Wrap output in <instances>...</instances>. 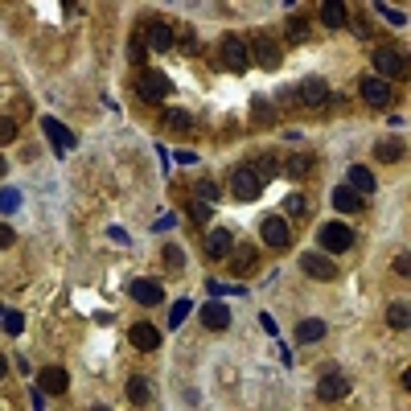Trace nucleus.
<instances>
[{
    "label": "nucleus",
    "instance_id": "nucleus-38",
    "mask_svg": "<svg viewBox=\"0 0 411 411\" xmlns=\"http://www.w3.org/2000/svg\"><path fill=\"white\" fill-rule=\"evenodd\" d=\"M13 136H17V120H8V115H0V144H8Z\"/></svg>",
    "mask_w": 411,
    "mask_h": 411
},
{
    "label": "nucleus",
    "instance_id": "nucleus-32",
    "mask_svg": "<svg viewBox=\"0 0 411 411\" xmlns=\"http://www.w3.org/2000/svg\"><path fill=\"white\" fill-rule=\"evenodd\" d=\"M185 214H189V223H193V227H206V223H210V206H202V202H193Z\"/></svg>",
    "mask_w": 411,
    "mask_h": 411
},
{
    "label": "nucleus",
    "instance_id": "nucleus-28",
    "mask_svg": "<svg viewBox=\"0 0 411 411\" xmlns=\"http://www.w3.org/2000/svg\"><path fill=\"white\" fill-rule=\"evenodd\" d=\"M387 325H391V329H408V325H411V317H408V305H403V300L387 309Z\"/></svg>",
    "mask_w": 411,
    "mask_h": 411
},
{
    "label": "nucleus",
    "instance_id": "nucleus-11",
    "mask_svg": "<svg viewBox=\"0 0 411 411\" xmlns=\"http://www.w3.org/2000/svg\"><path fill=\"white\" fill-rule=\"evenodd\" d=\"M358 91H362V99L370 107H387L391 103V83H382L378 74H366L362 83H358Z\"/></svg>",
    "mask_w": 411,
    "mask_h": 411
},
{
    "label": "nucleus",
    "instance_id": "nucleus-18",
    "mask_svg": "<svg viewBox=\"0 0 411 411\" xmlns=\"http://www.w3.org/2000/svg\"><path fill=\"white\" fill-rule=\"evenodd\" d=\"M255 259H259L255 247H247V243H234V247H230V272L234 275H247L255 268Z\"/></svg>",
    "mask_w": 411,
    "mask_h": 411
},
{
    "label": "nucleus",
    "instance_id": "nucleus-27",
    "mask_svg": "<svg viewBox=\"0 0 411 411\" xmlns=\"http://www.w3.org/2000/svg\"><path fill=\"white\" fill-rule=\"evenodd\" d=\"M0 325H4V333H8V337H17V333L25 329V317H21L17 309H0Z\"/></svg>",
    "mask_w": 411,
    "mask_h": 411
},
{
    "label": "nucleus",
    "instance_id": "nucleus-26",
    "mask_svg": "<svg viewBox=\"0 0 411 411\" xmlns=\"http://www.w3.org/2000/svg\"><path fill=\"white\" fill-rule=\"evenodd\" d=\"M165 115H169V128H173V132H182V136H189V132H193V120H189V111L173 107V111H165Z\"/></svg>",
    "mask_w": 411,
    "mask_h": 411
},
{
    "label": "nucleus",
    "instance_id": "nucleus-21",
    "mask_svg": "<svg viewBox=\"0 0 411 411\" xmlns=\"http://www.w3.org/2000/svg\"><path fill=\"white\" fill-rule=\"evenodd\" d=\"M325 333H329V325H325L321 317H305L300 325H296V341H305V346H309V341H321Z\"/></svg>",
    "mask_w": 411,
    "mask_h": 411
},
{
    "label": "nucleus",
    "instance_id": "nucleus-36",
    "mask_svg": "<svg viewBox=\"0 0 411 411\" xmlns=\"http://www.w3.org/2000/svg\"><path fill=\"white\" fill-rule=\"evenodd\" d=\"M378 13L391 21V25H408V17H403V8H391V4H378Z\"/></svg>",
    "mask_w": 411,
    "mask_h": 411
},
{
    "label": "nucleus",
    "instance_id": "nucleus-9",
    "mask_svg": "<svg viewBox=\"0 0 411 411\" xmlns=\"http://www.w3.org/2000/svg\"><path fill=\"white\" fill-rule=\"evenodd\" d=\"M223 54H218V58H223V66H227V70H234V74H243V70H247V66H251V58H247V46H243V42H239V38H223Z\"/></svg>",
    "mask_w": 411,
    "mask_h": 411
},
{
    "label": "nucleus",
    "instance_id": "nucleus-33",
    "mask_svg": "<svg viewBox=\"0 0 411 411\" xmlns=\"http://www.w3.org/2000/svg\"><path fill=\"white\" fill-rule=\"evenodd\" d=\"M189 309H193L189 300H177V305H173V313H169V329H182V321L189 317Z\"/></svg>",
    "mask_w": 411,
    "mask_h": 411
},
{
    "label": "nucleus",
    "instance_id": "nucleus-24",
    "mask_svg": "<svg viewBox=\"0 0 411 411\" xmlns=\"http://www.w3.org/2000/svg\"><path fill=\"white\" fill-rule=\"evenodd\" d=\"M346 185H350V189L362 198V193H374V185H378V182H374V173H370V169L354 165V169H350V177H346Z\"/></svg>",
    "mask_w": 411,
    "mask_h": 411
},
{
    "label": "nucleus",
    "instance_id": "nucleus-43",
    "mask_svg": "<svg viewBox=\"0 0 411 411\" xmlns=\"http://www.w3.org/2000/svg\"><path fill=\"white\" fill-rule=\"evenodd\" d=\"M395 272H399V275L411 272V255H408V251H399V259H395Z\"/></svg>",
    "mask_w": 411,
    "mask_h": 411
},
{
    "label": "nucleus",
    "instance_id": "nucleus-14",
    "mask_svg": "<svg viewBox=\"0 0 411 411\" xmlns=\"http://www.w3.org/2000/svg\"><path fill=\"white\" fill-rule=\"evenodd\" d=\"M198 313H202V325H206V329H214V333L230 329V309L223 305V300H210V305H202Z\"/></svg>",
    "mask_w": 411,
    "mask_h": 411
},
{
    "label": "nucleus",
    "instance_id": "nucleus-41",
    "mask_svg": "<svg viewBox=\"0 0 411 411\" xmlns=\"http://www.w3.org/2000/svg\"><path fill=\"white\" fill-rule=\"evenodd\" d=\"M198 193H202L206 202H214V198H218V185L214 182H198Z\"/></svg>",
    "mask_w": 411,
    "mask_h": 411
},
{
    "label": "nucleus",
    "instance_id": "nucleus-40",
    "mask_svg": "<svg viewBox=\"0 0 411 411\" xmlns=\"http://www.w3.org/2000/svg\"><path fill=\"white\" fill-rule=\"evenodd\" d=\"M165 264H169V268H173V272H177V268H182V264H185L182 247H165Z\"/></svg>",
    "mask_w": 411,
    "mask_h": 411
},
{
    "label": "nucleus",
    "instance_id": "nucleus-29",
    "mask_svg": "<svg viewBox=\"0 0 411 411\" xmlns=\"http://www.w3.org/2000/svg\"><path fill=\"white\" fill-rule=\"evenodd\" d=\"M173 46L182 49V54H198V33H193V29L185 25L182 33H173Z\"/></svg>",
    "mask_w": 411,
    "mask_h": 411
},
{
    "label": "nucleus",
    "instance_id": "nucleus-6",
    "mask_svg": "<svg viewBox=\"0 0 411 411\" xmlns=\"http://www.w3.org/2000/svg\"><path fill=\"white\" fill-rule=\"evenodd\" d=\"M259 234H264V243H268L272 251H288V247H292V230H288V223H284L280 214H272V218H264V227H259Z\"/></svg>",
    "mask_w": 411,
    "mask_h": 411
},
{
    "label": "nucleus",
    "instance_id": "nucleus-12",
    "mask_svg": "<svg viewBox=\"0 0 411 411\" xmlns=\"http://www.w3.org/2000/svg\"><path fill=\"white\" fill-rule=\"evenodd\" d=\"M66 387H70V374H66L62 366H46V370L38 374V391H42V395H66Z\"/></svg>",
    "mask_w": 411,
    "mask_h": 411
},
{
    "label": "nucleus",
    "instance_id": "nucleus-45",
    "mask_svg": "<svg viewBox=\"0 0 411 411\" xmlns=\"http://www.w3.org/2000/svg\"><path fill=\"white\" fill-rule=\"evenodd\" d=\"M33 411H46V395L42 391H33Z\"/></svg>",
    "mask_w": 411,
    "mask_h": 411
},
{
    "label": "nucleus",
    "instance_id": "nucleus-8",
    "mask_svg": "<svg viewBox=\"0 0 411 411\" xmlns=\"http://www.w3.org/2000/svg\"><path fill=\"white\" fill-rule=\"evenodd\" d=\"M128 296L144 305V309H152V305H161L165 300V288L156 284V280H128Z\"/></svg>",
    "mask_w": 411,
    "mask_h": 411
},
{
    "label": "nucleus",
    "instance_id": "nucleus-23",
    "mask_svg": "<svg viewBox=\"0 0 411 411\" xmlns=\"http://www.w3.org/2000/svg\"><path fill=\"white\" fill-rule=\"evenodd\" d=\"M333 206H337L341 214H358V210H362V198H358L350 185H337V189H333Z\"/></svg>",
    "mask_w": 411,
    "mask_h": 411
},
{
    "label": "nucleus",
    "instance_id": "nucleus-42",
    "mask_svg": "<svg viewBox=\"0 0 411 411\" xmlns=\"http://www.w3.org/2000/svg\"><path fill=\"white\" fill-rule=\"evenodd\" d=\"M13 243H17V230H13V227H4V223H0V247H13Z\"/></svg>",
    "mask_w": 411,
    "mask_h": 411
},
{
    "label": "nucleus",
    "instance_id": "nucleus-46",
    "mask_svg": "<svg viewBox=\"0 0 411 411\" xmlns=\"http://www.w3.org/2000/svg\"><path fill=\"white\" fill-rule=\"evenodd\" d=\"M4 374H8V362H4V354H0V378H4Z\"/></svg>",
    "mask_w": 411,
    "mask_h": 411
},
{
    "label": "nucleus",
    "instance_id": "nucleus-5",
    "mask_svg": "<svg viewBox=\"0 0 411 411\" xmlns=\"http://www.w3.org/2000/svg\"><path fill=\"white\" fill-rule=\"evenodd\" d=\"M321 247L325 251H350L354 247V230L346 227V223H325V227L317 230Z\"/></svg>",
    "mask_w": 411,
    "mask_h": 411
},
{
    "label": "nucleus",
    "instance_id": "nucleus-10",
    "mask_svg": "<svg viewBox=\"0 0 411 411\" xmlns=\"http://www.w3.org/2000/svg\"><path fill=\"white\" fill-rule=\"evenodd\" d=\"M42 132H46V140L54 144V152H58V156H66V152L74 148V132H66L54 115H42Z\"/></svg>",
    "mask_w": 411,
    "mask_h": 411
},
{
    "label": "nucleus",
    "instance_id": "nucleus-13",
    "mask_svg": "<svg viewBox=\"0 0 411 411\" xmlns=\"http://www.w3.org/2000/svg\"><path fill=\"white\" fill-rule=\"evenodd\" d=\"M296 99H300L305 107H325V103H329V83H325V79H305L300 91H296Z\"/></svg>",
    "mask_w": 411,
    "mask_h": 411
},
{
    "label": "nucleus",
    "instance_id": "nucleus-1",
    "mask_svg": "<svg viewBox=\"0 0 411 411\" xmlns=\"http://www.w3.org/2000/svg\"><path fill=\"white\" fill-rule=\"evenodd\" d=\"M169 91H173V83H169L165 70H148V66H144V70L136 74V95L144 99V103H165Z\"/></svg>",
    "mask_w": 411,
    "mask_h": 411
},
{
    "label": "nucleus",
    "instance_id": "nucleus-17",
    "mask_svg": "<svg viewBox=\"0 0 411 411\" xmlns=\"http://www.w3.org/2000/svg\"><path fill=\"white\" fill-rule=\"evenodd\" d=\"M128 337H132V346H136V350H144V354H152V350L161 346V329H156V325H148V321L132 325V333H128Z\"/></svg>",
    "mask_w": 411,
    "mask_h": 411
},
{
    "label": "nucleus",
    "instance_id": "nucleus-35",
    "mask_svg": "<svg viewBox=\"0 0 411 411\" xmlns=\"http://www.w3.org/2000/svg\"><path fill=\"white\" fill-rule=\"evenodd\" d=\"M309 169H313V161H309V156H292V161H288V177H305Z\"/></svg>",
    "mask_w": 411,
    "mask_h": 411
},
{
    "label": "nucleus",
    "instance_id": "nucleus-4",
    "mask_svg": "<svg viewBox=\"0 0 411 411\" xmlns=\"http://www.w3.org/2000/svg\"><path fill=\"white\" fill-rule=\"evenodd\" d=\"M300 272L309 275V280L329 284V280H337V264H333L325 251H305V255H300Z\"/></svg>",
    "mask_w": 411,
    "mask_h": 411
},
{
    "label": "nucleus",
    "instance_id": "nucleus-19",
    "mask_svg": "<svg viewBox=\"0 0 411 411\" xmlns=\"http://www.w3.org/2000/svg\"><path fill=\"white\" fill-rule=\"evenodd\" d=\"M124 395H128V403L144 408V403H152V382H148L144 374H132V378H128V387H124Z\"/></svg>",
    "mask_w": 411,
    "mask_h": 411
},
{
    "label": "nucleus",
    "instance_id": "nucleus-25",
    "mask_svg": "<svg viewBox=\"0 0 411 411\" xmlns=\"http://www.w3.org/2000/svg\"><path fill=\"white\" fill-rule=\"evenodd\" d=\"M403 152H408V144H403V140H378V144H374V156H378V161H387V165L403 161Z\"/></svg>",
    "mask_w": 411,
    "mask_h": 411
},
{
    "label": "nucleus",
    "instance_id": "nucleus-48",
    "mask_svg": "<svg viewBox=\"0 0 411 411\" xmlns=\"http://www.w3.org/2000/svg\"><path fill=\"white\" fill-rule=\"evenodd\" d=\"M91 411H111V408H91Z\"/></svg>",
    "mask_w": 411,
    "mask_h": 411
},
{
    "label": "nucleus",
    "instance_id": "nucleus-47",
    "mask_svg": "<svg viewBox=\"0 0 411 411\" xmlns=\"http://www.w3.org/2000/svg\"><path fill=\"white\" fill-rule=\"evenodd\" d=\"M4 173H8V161H4V156H0V177H4Z\"/></svg>",
    "mask_w": 411,
    "mask_h": 411
},
{
    "label": "nucleus",
    "instance_id": "nucleus-39",
    "mask_svg": "<svg viewBox=\"0 0 411 411\" xmlns=\"http://www.w3.org/2000/svg\"><path fill=\"white\" fill-rule=\"evenodd\" d=\"M305 210H309V198H300V193H292V198H288V214H296V218H300Z\"/></svg>",
    "mask_w": 411,
    "mask_h": 411
},
{
    "label": "nucleus",
    "instance_id": "nucleus-37",
    "mask_svg": "<svg viewBox=\"0 0 411 411\" xmlns=\"http://www.w3.org/2000/svg\"><path fill=\"white\" fill-rule=\"evenodd\" d=\"M21 206V193L17 189H0V210H17Z\"/></svg>",
    "mask_w": 411,
    "mask_h": 411
},
{
    "label": "nucleus",
    "instance_id": "nucleus-3",
    "mask_svg": "<svg viewBox=\"0 0 411 411\" xmlns=\"http://www.w3.org/2000/svg\"><path fill=\"white\" fill-rule=\"evenodd\" d=\"M230 193H234L239 202H255V198L264 193V182H259V173H255L251 165H239V169L230 173Z\"/></svg>",
    "mask_w": 411,
    "mask_h": 411
},
{
    "label": "nucleus",
    "instance_id": "nucleus-7",
    "mask_svg": "<svg viewBox=\"0 0 411 411\" xmlns=\"http://www.w3.org/2000/svg\"><path fill=\"white\" fill-rule=\"evenodd\" d=\"M374 66H378V79L387 83V79H395V74H403V49H395V46H378L374 49Z\"/></svg>",
    "mask_w": 411,
    "mask_h": 411
},
{
    "label": "nucleus",
    "instance_id": "nucleus-31",
    "mask_svg": "<svg viewBox=\"0 0 411 411\" xmlns=\"http://www.w3.org/2000/svg\"><path fill=\"white\" fill-rule=\"evenodd\" d=\"M305 33H309L305 17H300V13H296V17H288V38H292V42H305Z\"/></svg>",
    "mask_w": 411,
    "mask_h": 411
},
{
    "label": "nucleus",
    "instance_id": "nucleus-34",
    "mask_svg": "<svg viewBox=\"0 0 411 411\" xmlns=\"http://www.w3.org/2000/svg\"><path fill=\"white\" fill-rule=\"evenodd\" d=\"M251 169L259 173V182H264V185H268V177H275V161H272V156H264V161H251Z\"/></svg>",
    "mask_w": 411,
    "mask_h": 411
},
{
    "label": "nucleus",
    "instance_id": "nucleus-16",
    "mask_svg": "<svg viewBox=\"0 0 411 411\" xmlns=\"http://www.w3.org/2000/svg\"><path fill=\"white\" fill-rule=\"evenodd\" d=\"M230 247H234V234H230L227 227H214L206 234V255H210V259H227Z\"/></svg>",
    "mask_w": 411,
    "mask_h": 411
},
{
    "label": "nucleus",
    "instance_id": "nucleus-20",
    "mask_svg": "<svg viewBox=\"0 0 411 411\" xmlns=\"http://www.w3.org/2000/svg\"><path fill=\"white\" fill-rule=\"evenodd\" d=\"M346 391H350V382L341 378V374H325L317 382V395L325 399V403H333V399H346Z\"/></svg>",
    "mask_w": 411,
    "mask_h": 411
},
{
    "label": "nucleus",
    "instance_id": "nucleus-2",
    "mask_svg": "<svg viewBox=\"0 0 411 411\" xmlns=\"http://www.w3.org/2000/svg\"><path fill=\"white\" fill-rule=\"evenodd\" d=\"M243 46H251V49H247V58H251V62H259L264 70H275V66L284 62V54H280V42H275V38H268V33H251V38H247Z\"/></svg>",
    "mask_w": 411,
    "mask_h": 411
},
{
    "label": "nucleus",
    "instance_id": "nucleus-44",
    "mask_svg": "<svg viewBox=\"0 0 411 411\" xmlns=\"http://www.w3.org/2000/svg\"><path fill=\"white\" fill-rule=\"evenodd\" d=\"M173 223H177V218H173V214H161V218H156V223H152V227H156V230H169V227H173Z\"/></svg>",
    "mask_w": 411,
    "mask_h": 411
},
{
    "label": "nucleus",
    "instance_id": "nucleus-22",
    "mask_svg": "<svg viewBox=\"0 0 411 411\" xmlns=\"http://www.w3.org/2000/svg\"><path fill=\"white\" fill-rule=\"evenodd\" d=\"M321 25L325 29H341L346 25V4L341 0H325L321 4Z\"/></svg>",
    "mask_w": 411,
    "mask_h": 411
},
{
    "label": "nucleus",
    "instance_id": "nucleus-30",
    "mask_svg": "<svg viewBox=\"0 0 411 411\" xmlns=\"http://www.w3.org/2000/svg\"><path fill=\"white\" fill-rule=\"evenodd\" d=\"M144 58H148V46H144V38H132V42H128V62H132V66H140V70H144Z\"/></svg>",
    "mask_w": 411,
    "mask_h": 411
},
{
    "label": "nucleus",
    "instance_id": "nucleus-15",
    "mask_svg": "<svg viewBox=\"0 0 411 411\" xmlns=\"http://www.w3.org/2000/svg\"><path fill=\"white\" fill-rule=\"evenodd\" d=\"M140 38H144V46L148 49H173V29H169L165 21H156V17L148 21V29H144Z\"/></svg>",
    "mask_w": 411,
    "mask_h": 411
}]
</instances>
